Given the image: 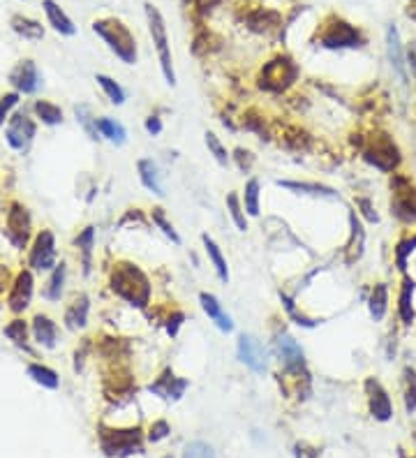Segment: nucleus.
Masks as SVG:
<instances>
[{
    "label": "nucleus",
    "mask_w": 416,
    "mask_h": 458,
    "mask_svg": "<svg viewBox=\"0 0 416 458\" xmlns=\"http://www.w3.org/2000/svg\"><path fill=\"white\" fill-rule=\"evenodd\" d=\"M42 8H44V15L49 19V26L54 28L56 32H61V35H68L72 37L77 32V26L72 23V19L65 15L61 5L56 3V0H42Z\"/></svg>",
    "instance_id": "5701e85b"
},
{
    "label": "nucleus",
    "mask_w": 416,
    "mask_h": 458,
    "mask_svg": "<svg viewBox=\"0 0 416 458\" xmlns=\"http://www.w3.org/2000/svg\"><path fill=\"white\" fill-rule=\"evenodd\" d=\"M28 264L35 271H51L56 267V236L51 229H42L32 241Z\"/></svg>",
    "instance_id": "9d476101"
},
{
    "label": "nucleus",
    "mask_w": 416,
    "mask_h": 458,
    "mask_svg": "<svg viewBox=\"0 0 416 458\" xmlns=\"http://www.w3.org/2000/svg\"><path fill=\"white\" fill-rule=\"evenodd\" d=\"M181 322H183V313H176V315H174V320H171V317H169V324H167L169 336H176V331H178V327H181Z\"/></svg>",
    "instance_id": "603ef678"
},
{
    "label": "nucleus",
    "mask_w": 416,
    "mask_h": 458,
    "mask_svg": "<svg viewBox=\"0 0 416 458\" xmlns=\"http://www.w3.org/2000/svg\"><path fill=\"white\" fill-rule=\"evenodd\" d=\"M363 250H366V229H363L359 213L349 211V241L345 245V262H359L363 257Z\"/></svg>",
    "instance_id": "6ab92c4d"
},
{
    "label": "nucleus",
    "mask_w": 416,
    "mask_h": 458,
    "mask_svg": "<svg viewBox=\"0 0 416 458\" xmlns=\"http://www.w3.org/2000/svg\"><path fill=\"white\" fill-rule=\"evenodd\" d=\"M280 188H287V190H294L296 195H310V197H326V199H335L338 197V192L333 188H328V185H321V183H296V181H277Z\"/></svg>",
    "instance_id": "c85d7f7f"
},
{
    "label": "nucleus",
    "mask_w": 416,
    "mask_h": 458,
    "mask_svg": "<svg viewBox=\"0 0 416 458\" xmlns=\"http://www.w3.org/2000/svg\"><path fill=\"white\" fill-rule=\"evenodd\" d=\"M30 229H32V220L30 213L23 204L12 202L10 211H8V225H5V236L10 238V243L14 245L17 250H23L28 245L30 238Z\"/></svg>",
    "instance_id": "1a4fd4ad"
},
{
    "label": "nucleus",
    "mask_w": 416,
    "mask_h": 458,
    "mask_svg": "<svg viewBox=\"0 0 416 458\" xmlns=\"http://www.w3.org/2000/svg\"><path fill=\"white\" fill-rule=\"evenodd\" d=\"M95 82L100 84V88L104 90V95L109 97V102H111V104H116V107H121V104H125V90H123V86H121V84L114 82V79L107 77V75H97V77H95Z\"/></svg>",
    "instance_id": "58836bf2"
},
{
    "label": "nucleus",
    "mask_w": 416,
    "mask_h": 458,
    "mask_svg": "<svg viewBox=\"0 0 416 458\" xmlns=\"http://www.w3.org/2000/svg\"><path fill=\"white\" fill-rule=\"evenodd\" d=\"M137 171H139V181L141 185L146 188L148 192H153L157 197H164V188H162V181H160V169H157V164L150 160V158H141V160H137Z\"/></svg>",
    "instance_id": "b1692460"
},
{
    "label": "nucleus",
    "mask_w": 416,
    "mask_h": 458,
    "mask_svg": "<svg viewBox=\"0 0 416 458\" xmlns=\"http://www.w3.org/2000/svg\"><path fill=\"white\" fill-rule=\"evenodd\" d=\"M402 396H405L407 414L416 412V370L412 366L402 370Z\"/></svg>",
    "instance_id": "c9c22d12"
},
{
    "label": "nucleus",
    "mask_w": 416,
    "mask_h": 458,
    "mask_svg": "<svg viewBox=\"0 0 416 458\" xmlns=\"http://www.w3.org/2000/svg\"><path fill=\"white\" fill-rule=\"evenodd\" d=\"M171 433V428H169V423L164 421V419H157V421H153L150 423V428H148V440L150 442H160V440H164Z\"/></svg>",
    "instance_id": "de8ad7c7"
},
{
    "label": "nucleus",
    "mask_w": 416,
    "mask_h": 458,
    "mask_svg": "<svg viewBox=\"0 0 416 458\" xmlns=\"http://www.w3.org/2000/svg\"><path fill=\"white\" fill-rule=\"evenodd\" d=\"M10 84L14 86V90L19 95H32V93H37V88L42 86V77H39V70L37 65L30 61V58H26V61H19V65L14 70L10 72Z\"/></svg>",
    "instance_id": "dca6fc26"
},
{
    "label": "nucleus",
    "mask_w": 416,
    "mask_h": 458,
    "mask_svg": "<svg viewBox=\"0 0 416 458\" xmlns=\"http://www.w3.org/2000/svg\"><path fill=\"white\" fill-rule=\"evenodd\" d=\"M414 250H416V234H409L395 243V248H393L395 267H398L400 274H407V260H409V255H414Z\"/></svg>",
    "instance_id": "e433bc0d"
},
{
    "label": "nucleus",
    "mask_w": 416,
    "mask_h": 458,
    "mask_svg": "<svg viewBox=\"0 0 416 458\" xmlns=\"http://www.w3.org/2000/svg\"><path fill=\"white\" fill-rule=\"evenodd\" d=\"M92 30L104 39V44L109 46V51L118 58V61L125 65H137V61H139L137 39L121 19H114V17L95 19V21H92Z\"/></svg>",
    "instance_id": "f03ea898"
},
{
    "label": "nucleus",
    "mask_w": 416,
    "mask_h": 458,
    "mask_svg": "<svg viewBox=\"0 0 416 458\" xmlns=\"http://www.w3.org/2000/svg\"><path fill=\"white\" fill-rule=\"evenodd\" d=\"M65 280H68V264L61 262V264H56V267L51 269L49 285H46V289H44L46 301H54V303L61 301L63 292H65Z\"/></svg>",
    "instance_id": "c756f323"
},
{
    "label": "nucleus",
    "mask_w": 416,
    "mask_h": 458,
    "mask_svg": "<svg viewBox=\"0 0 416 458\" xmlns=\"http://www.w3.org/2000/svg\"><path fill=\"white\" fill-rule=\"evenodd\" d=\"M414 292H416V283L412 276L402 274V285H400V294H398V317L405 327H412L416 322V310H414Z\"/></svg>",
    "instance_id": "aec40b11"
},
{
    "label": "nucleus",
    "mask_w": 416,
    "mask_h": 458,
    "mask_svg": "<svg viewBox=\"0 0 416 458\" xmlns=\"http://www.w3.org/2000/svg\"><path fill=\"white\" fill-rule=\"evenodd\" d=\"M294 456L296 458H319V449L313 447L308 442H296L294 444Z\"/></svg>",
    "instance_id": "8fccbe9b"
},
{
    "label": "nucleus",
    "mask_w": 416,
    "mask_h": 458,
    "mask_svg": "<svg viewBox=\"0 0 416 458\" xmlns=\"http://www.w3.org/2000/svg\"><path fill=\"white\" fill-rule=\"evenodd\" d=\"M183 458H215V451L206 442H190L183 451Z\"/></svg>",
    "instance_id": "a18cd8bd"
},
{
    "label": "nucleus",
    "mask_w": 416,
    "mask_h": 458,
    "mask_svg": "<svg viewBox=\"0 0 416 458\" xmlns=\"http://www.w3.org/2000/svg\"><path fill=\"white\" fill-rule=\"evenodd\" d=\"M204 142H206V149H208L210 155L215 158V162L222 164V167H227L229 160H231V155H229L227 146L220 142V137H217L215 132H206V135H204Z\"/></svg>",
    "instance_id": "37998d69"
},
{
    "label": "nucleus",
    "mask_w": 416,
    "mask_h": 458,
    "mask_svg": "<svg viewBox=\"0 0 416 458\" xmlns=\"http://www.w3.org/2000/svg\"><path fill=\"white\" fill-rule=\"evenodd\" d=\"M32 336H35L37 345H42L46 350H54L58 345L56 322L46 315H35V320H32Z\"/></svg>",
    "instance_id": "393cba45"
},
{
    "label": "nucleus",
    "mask_w": 416,
    "mask_h": 458,
    "mask_svg": "<svg viewBox=\"0 0 416 458\" xmlns=\"http://www.w3.org/2000/svg\"><path fill=\"white\" fill-rule=\"evenodd\" d=\"M236 352H239L241 363H246L252 373H257V375L266 373V350H264L261 341H257L252 334H241L239 336Z\"/></svg>",
    "instance_id": "f8f14e48"
},
{
    "label": "nucleus",
    "mask_w": 416,
    "mask_h": 458,
    "mask_svg": "<svg viewBox=\"0 0 416 458\" xmlns=\"http://www.w3.org/2000/svg\"><path fill=\"white\" fill-rule=\"evenodd\" d=\"M363 389H366V396H368V410L370 414H373L375 421H388L393 417V403H391V396H388V391L384 389V384H382L377 377H368L366 382H363Z\"/></svg>",
    "instance_id": "9b49d317"
},
{
    "label": "nucleus",
    "mask_w": 416,
    "mask_h": 458,
    "mask_svg": "<svg viewBox=\"0 0 416 458\" xmlns=\"http://www.w3.org/2000/svg\"><path fill=\"white\" fill-rule=\"evenodd\" d=\"M5 287H10V269L0 264V292H5Z\"/></svg>",
    "instance_id": "5fc2aeb1"
},
{
    "label": "nucleus",
    "mask_w": 416,
    "mask_h": 458,
    "mask_svg": "<svg viewBox=\"0 0 416 458\" xmlns=\"http://www.w3.org/2000/svg\"><path fill=\"white\" fill-rule=\"evenodd\" d=\"M150 220H153V225H155V227L160 229L162 234L167 236L169 241L174 243V245H181V243H183V238L178 236L176 227H174V225H171V222L167 220V213H164V209H160V207H157V209H153V211H150Z\"/></svg>",
    "instance_id": "ea45409f"
},
{
    "label": "nucleus",
    "mask_w": 416,
    "mask_h": 458,
    "mask_svg": "<svg viewBox=\"0 0 416 458\" xmlns=\"http://www.w3.org/2000/svg\"><path fill=\"white\" fill-rule=\"evenodd\" d=\"M243 209H246V216L250 218H259L261 216V183L259 178H250L243 188Z\"/></svg>",
    "instance_id": "cd10ccee"
},
{
    "label": "nucleus",
    "mask_w": 416,
    "mask_h": 458,
    "mask_svg": "<svg viewBox=\"0 0 416 458\" xmlns=\"http://www.w3.org/2000/svg\"><path fill=\"white\" fill-rule=\"evenodd\" d=\"M88 313H90V298L88 294H77L72 298V303L65 310V327L70 331H81L88 324Z\"/></svg>",
    "instance_id": "4be33fe9"
},
{
    "label": "nucleus",
    "mask_w": 416,
    "mask_h": 458,
    "mask_svg": "<svg viewBox=\"0 0 416 458\" xmlns=\"http://www.w3.org/2000/svg\"><path fill=\"white\" fill-rule=\"evenodd\" d=\"M280 301H282V305H285V310L289 313V317H292V320L299 324V327H306V329H313V327H317V320H313V317H308V315H303L299 308H296V303L292 301V298H289L287 294H282L280 292Z\"/></svg>",
    "instance_id": "c03bdc74"
},
{
    "label": "nucleus",
    "mask_w": 416,
    "mask_h": 458,
    "mask_svg": "<svg viewBox=\"0 0 416 458\" xmlns=\"http://www.w3.org/2000/svg\"><path fill=\"white\" fill-rule=\"evenodd\" d=\"M77 250L81 252V264H83V274H90V260H92V245H95V227H83V231L75 238Z\"/></svg>",
    "instance_id": "72a5a7b5"
},
{
    "label": "nucleus",
    "mask_w": 416,
    "mask_h": 458,
    "mask_svg": "<svg viewBox=\"0 0 416 458\" xmlns=\"http://www.w3.org/2000/svg\"><path fill=\"white\" fill-rule=\"evenodd\" d=\"M386 56H388V63H391V70L398 75L400 84L407 86V58H405V51H402L400 32L393 23L386 28Z\"/></svg>",
    "instance_id": "a211bd4d"
},
{
    "label": "nucleus",
    "mask_w": 416,
    "mask_h": 458,
    "mask_svg": "<svg viewBox=\"0 0 416 458\" xmlns=\"http://www.w3.org/2000/svg\"><path fill=\"white\" fill-rule=\"evenodd\" d=\"M188 387H190V382L185 380V377H176L174 370L167 368L155 382L148 384V391L150 394L164 398V401H178V398H183L185 389Z\"/></svg>",
    "instance_id": "f3484780"
},
{
    "label": "nucleus",
    "mask_w": 416,
    "mask_h": 458,
    "mask_svg": "<svg viewBox=\"0 0 416 458\" xmlns=\"http://www.w3.org/2000/svg\"><path fill=\"white\" fill-rule=\"evenodd\" d=\"M317 37H319V44L324 49H356V46H363V42H366L363 32L340 17L328 19Z\"/></svg>",
    "instance_id": "39448f33"
},
{
    "label": "nucleus",
    "mask_w": 416,
    "mask_h": 458,
    "mask_svg": "<svg viewBox=\"0 0 416 458\" xmlns=\"http://www.w3.org/2000/svg\"><path fill=\"white\" fill-rule=\"evenodd\" d=\"M32 289H35V280H32V274L28 269L19 271L14 283L10 285V294H8V308L12 313H23L30 305L32 298Z\"/></svg>",
    "instance_id": "2eb2a0df"
},
{
    "label": "nucleus",
    "mask_w": 416,
    "mask_h": 458,
    "mask_svg": "<svg viewBox=\"0 0 416 458\" xmlns=\"http://www.w3.org/2000/svg\"><path fill=\"white\" fill-rule=\"evenodd\" d=\"M299 79V65H296L289 56H275L261 68L259 86L264 90L282 93Z\"/></svg>",
    "instance_id": "423d86ee"
},
{
    "label": "nucleus",
    "mask_w": 416,
    "mask_h": 458,
    "mask_svg": "<svg viewBox=\"0 0 416 458\" xmlns=\"http://www.w3.org/2000/svg\"><path fill=\"white\" fill-rule=\"evenodd\" d=\"M17 104H19V93L17 90L0 97V128L5 125V121H8V116H10V111L14 109Z\"/></svg>",
    "instance_id": "49530a36"
},
{
    "label": "nucleus",
    "mask_w": 416,
    "mask_h": 458,
    "mask_svg": "<svg viewBox=\"0 0 416 458\" xmlns=\"http://www.w3.org/2000/svg\"><path fill=\"white\" fill-rule=\"evenodd\" d=\"M201 243H204V250H206V255H208V262L213 264L217 278H220V280L227 285L229 283V267H227V260H224L220 245H217L208 234H201Z\"/></svg>",
    "instance_id": "bb28decb"
},
{
    "label": "nucleus",
    "mask_w": 416,
    "mask_h": 458,
    "mask_svg": "<svg viewBox=\"0 0 416 458\" xmlns=\"http://www.w3.org/2000/svg\"><path fill=\"white\" fill-rule=\"evenodd\" d=\"M10 26H12V30H14L17 35H21L23 39H35V42H37V39H42V37H44L42 23L35 21V19H30V17L14 15V17H12Z\"/></svg>",
    "instance_id": "7c9ffc66"
},
{
    "label": "nucleus",
    "mask_w": 416,
    "mask_h": 458,
    "mask_svg": "<svg viewBox=\"0 0 416 458\" xmlns=\"http://www.w3.org/2000/svg\"><path fill=\"white\" fill-rule=\"evenodd\" d=\"M277 354H280V361L282 366L287 368V373H301L306 375V352H303V347L299 343H296L294 336H289L282 331L280 336H277Z\"/></svg>",
    "instance_id": "ddd939ff"
},
{
    "label": "nucleus",
    "mask_w": 416,
    "mask_h": 458,
    "mask_svg": "<svg viewBox=\"0 0 416 458\" xmlns=\"http://www.w3.org/2000/svg\"><path fill=\"white\" fill-rule=\"evenodd\" d=\"M143 10H146L148 32H150V39H153V46L157 51V58H160V70L164 75V82H167L169 86H176V72H174V61H171V46H169L164 17L153 3H146L143 5Z\"/></svg>",
    "instance_id": "7ed1b4c3"
},
{
    "label": "nucleus",
    "mask_w": 416,
    "mask_h": 458,
    "mask_svg": "<svg viewBox=\"0 0 416 458\" xmlns=\"http://www.w3.org/2000/svg\"><path fill=\"white\" fill-rule=\"evenodd\" d=\"M32 111L44 125H61L63 123V109L54 102H46V99H37L32 104Z\"/></svg>",
    "instance_id": "f704fd0d"
},
{
    "label": "nucleus",
    "mask_w": 416,
    "mask_h": 458,
    "mask_svg": "<svg viewBox=\"0 0 416 458\" xmlns=\"http://www.w3.org/2000/svg\"><path fill=\"white\" fill-rule=\"evenodd\" d=\"M356 209H361V213L366 216L370 222H379V216H377V211H375L373 202H370L368 197H359V199H356Z\"/></svg>",
    "instance_id": "09e8293b"
},
{
    "label": "nucleus",
    "mask_w": 416,
    "mask_h": 458,
    "mask_svg": "<svg viewBox=\"0 0 416 458\" xmlns=\"http://www.w3.org/2000/svg\"><path fill=\"white\" fill-rule=\"evenodd\" d=\"M28 377L32 382H37L39 387L44 389H58L61 387V377H58V373L54 368L49 366H42V363H28Z\"/></svg>",
    "instance_id": "473e14b6"
},
{
    "label": "nucleus",
    "mask_w": 416,
    "mask_h": 458,
    "mask_svg": "<svg viewBox=\"0 0 416 458\" xmlns=\"http://www.w3.org/2000/svg\"><path fill=\"white\" fill-rule=\"evenodd\" d=\"M35 123L32 118H28L26 114H14L12 118H8V128H5V142H8L14 151H26L35 137Z\"/></svg>",
    "instance_id": "4468645a"
},
{
    "label": "nucleus",
    "mask_w": 416,
    "mask_h": 458,
    "mask_svg": "<svg viewBox=\"0 0 416 458\" xmlns=\"http://www.w3.org/2000/svg\"><path fill=\"white\" fill-rule=\"evenodd\" d=\"M199 303H201L204 313L213 320V324L222 331V334H231V331H234V320H231V317L222 310V303L217 301L215 294H210V292H201Z\"/></svg>",
    "instance_id": "412c9836"
},
{
    "label": "nucleus",
    "mask_w": 416,
    "mask_h": 458,
    "mask_svg": "<svg viewBox=\"0 0 416 458\" xmlns=\"http://www.w3.org/2000/svg\"><path fill=\"white\" fill-rule=\"evenodd\" d=\"M100 447L107 456H130L141 451V428L116 430L100 426Z\"/></svg>",
    "instance_id": "0eeeda50"
},
{
    "label": "nucleus",
    "mask_w": 416,
    "mask_h": 458,
    "mask_svg": "<svg viewBox=\"0 0 416 458\" xmlns=\"http://www.w3.org/2000/svg\"><path fill=\"white\" fill-rule=\"evenodd\" d=\"M393 197H391V213L400 222L414 225L416 222V185L405 176H395L393 183Z\"/></svg>",
    "instance_id": "6e6552de"
},
{
    "label": "nucleus",
    "mask_w": 416,
    "mask_h": 458,
    "mask_svg": "<svg viewBox=\"0 0 416 458\" xmlns=\"http://www.w3.org/2000/svg\"><path fill=\"white\" fill-rule=\"evenodd\" d=\"M227 211H229L231 222L236 225V229L248 231V216H246V209H243L241 197L236 195V192H229L227 195Z\"/></svg>",
    "instance_id": "4c0bfd02"
},
{
    "label": "nucleus",
    "mask_w": 416,
    "mask_h": 458,
    "mask_svg": "<svg viewBox=\"0 0 416 458\" xmlns=\"http://www.w3.org/2000/svg\"><path fill=\"white\" fill-rule=\"evenodd\" d=\"M363 160H366L370 167L384 171V174H391L400 167L402 158H400V149L395 146V142L384 132H375L373 137L368 139V144L363 146Z\"/></svg>",
    "instance_id": "20e7f679"
},
{
    "label": "nucleus",
    "mask_w": 416,
    "mask_h": 458,
    "mask_svg": "<svg viewBox=\"0 0 416 458\" xmlns=\"http://www.w3.org/2000/svg\"><path fill=\"white\" fill-rule=\"evenodd\" d=\"M75 116H77V123H81V128L86 130V135H88L92 142H97V139H100V132H97V118L90 114L88 104H77Z\"/></svg>",
    "instance_id": "a19ab883"
},
{
    "label": "nucleus",
    "mask_w": 416,
    "mask_h": 458,
    "mask_svg": "<svg viewBox=\"0 0 416 458\" xmlns=\"http://www.w3.org/2000/svg\"><path fill=\"white\" fill-rule=\"evenodd\" d=\"M407 65L412 68V75H414V79H416V42H412V46L407 49Z\"/></svg>",
    "instance_id": "864d4df0"
},
{
    "label": "nucleus",
    "mask_w": 416,
    "mask_h": 458,
    "mask_svg": "<svg viewBox=\"0 0 416 458\" xmlns=\"http://www.w3.org/2000/svg\"><path fill=\"white\" fill-rule=\"evenodd\" d=\"M97 132H100V139H109L111 144H125L128 142V130L123 128V123H118L116 118L102 116L97 118Z\"/></svg>",
    "instance_id": "2f4dec72"
},
{
    "label": "nucleus",
    "mask_w": 416,
    "mask_h": 458,
    "mask_svg": "<svg viewBox=\"0 0 416 458\" xmlns=\"http://www.w3.org/2000/svg\"><path fill=\"white\" fill-rule=\"evenodd\" d=\"M143 128H146V132L150 137H157L162 132V121L157 116H148L146 123H143Z\"/></svg>",
    "instance_id": "3c124183"
},
{
    "label": "nucleus",
    "mask_w": 416,
    "mask_h": 458,
    "mask_svg": "<svg viewBox=\"0 0 416 458\" xmlns=\"http://www.w3.org/2000/svg\"><path fill=\"white\" fill-rule=\"evenodd\" d=\"M3 334L8 336L17 347L28 350V324H26L23 320H19V317L17 320H12L8 327L3 329Z\"/></svg>",
    "instance_id": "79ce46f5"
},
{
    "label": "nucleus",
    "mask_w": 416,
    "mask_h": 458,
    "mask_svg": "<svg viewBox=\"0 0 416 458\" xmlns=\"http://www.w3.org/2000/svg\"><path fill=\"white\" fill-rule=\"evenodd\" d=\"M368 310L375 322H382L388 313V285L377 283L368 296Z\"/></svg>",
    "instance_id": "a878e982"
},
{
    "label": "nucleus",
    "mask_w": 416,
    "mask_h": 458,
    "mask_svg": "<svg viewBox=\"0 0 416 458\" xmlns=\"http://www.w3.org/2000/svg\"><path fill=\"white\" fill-rule=\"evenodd\" d=\"M111 289L123 301L137 308H146L150 301V280L137 264L132 262H118L111 271Z\"/></svg>",
    "instance_id": "f257e3e1"
}]
</instances>
